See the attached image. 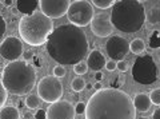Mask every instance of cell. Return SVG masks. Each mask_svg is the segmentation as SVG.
<instances>
[{"mask_svg": "<svg viewBox=\"0 0 160 119\" xmlns=\"http://www.w3.org/2000/svg\"><path fill=\"white\" fill-rule=\"evenodd\" d=\"M88 38L80 27L73 24L58 26L46 43L48 55L62 66H75L87 56Z\"/></svg>", "mask_w": 160, "mask_h": 119, "instance_id": "6da1fadb", "label": "cell"}, {"mask_svg": "<svg viewBox=\"0 0 160 119\" xmlns=\"http://www.w3.org/2000/svg\"><path fill=\"white\" fill-rule=\"evenodd\" d=\"M86 119H136V108L120 88H102L88 99Z\"/></svg>", "mask_w": 160, "mask_h": 119, "instance_id": "7a4b0ae2", "label": "cell"}, {"mask_svg": "<svg viewBox=\"0 0 160 119\" xmlns=\"http://www.w3.org/2000/svg\"><path fill=\"white\" fill-rule=\"evenodd\" d=\"M2 82L12 95H27L36 84V71L32 64L24 60H13L8 63L2 72Z\"/></svg>", "mask_w": 160, "mask_h": 119, "instance_id": "3957f363", "label": "cell"}, {"mask_svg": "<svg viewBox=\"0 0 160 119\" xmlns=\"http://www.w3.org/2000/svg\"><path fill=\"white\" fill-rule=\"evenodd\" d=\"M109 19L119 31L133 34L146 23V9L138 0H119L112 6Z\"/></svg>", "mask_w": 160, "mask_h": 119, "instance_id": "277c9868", "label": "cell"}, {"mask_svg": "<svg viewBox=\"0 0 160 119\" xmlns=\"http://www.w3.org/2000/svg\"><path fill=\"white\" fill-rule=\"evenodd\" d=\"M52 31V19L44 15L42 11L24 15L19 22V35L22 36L23 42L32 47H39L47 43Z\"/></svg>", "mask_w": 160, "mask_h": 119, "instance_id": "5b68a950", "label": "cell"}, {"mask_svg": "<svg viewBox=\"0 0 160 119\" xmlns=\"http://www.w3.org/2000/svg\"><path fill=\"white\" fill-rule=\"evenodd\" d=\"M131 74L136 83L148 86L158 80V66L151 55H142L135 59Z\"/></svg>", "mask_w": 160, "mask_h": 119, "instance_id": "8992f818", "label": "cell"}, {"mask_svg": "<svg viewBox=\"0 0 160 119\" xmlns=\"http://www.w3.org/2000/svg\"><path fill=\"white\" fill-rule=\"evenodd\" d=\"M93 16V7L86 0L73 2L67 11V18L69 23L78 27H86L88 24H91Z\"/></svg>", "mask_w": 160, "mask_h": 119, "instance_id": "52a82bcc", "label": "cell"}, {"mask_svg": "<svg viewBox=\"0 0 160 119\" xmlns=\"http://www.w3.org/2000/svg\"><path fill=\"white\" fill-rule=\"evenodd\" d=\"M38 95L46 103H55L63 96V84L56 76H44L38 83Z\"/></svg>", "mask_w": 160, "mask_h": 119, "instance_id": "ba28073f", "label": "cell"}, {"mask_svg": "<svg viewBox=\"0 0 160 119\" xmlns=\"http://www.w3.org/2000/svg\"><path fill=\"white\" fill-rule=\"evenodd\" d=\"M106 51L111 60H123L129 52V43L122 36H111L106 43Z\"/></svg>", "mask_w": 160, "mask_h": 119, "instance_id": "9c48e42d", "label": "cell"}, {"mask_svg": "<svg viewBox=\"0 0 160 119\" xmlns=\"http://www.w3.org/2000/svg\"><path fill=\"white\" fill-rule=\"evenodd\" d=\"M69 6V0H39L40 11L51 19H59L67 13Z\"/></svg>", "mask_w": 160, "mask_h": 119, "instance_id": "30bf717a", "label": "cell"}, {"mask_svg": "<svg viewBox=\"0 0 160 119\" xmlns=\"http://www.w3.org/2000/svg\"><path fill=\"white\" fill-rule=\"evenodd\" d=\"M76 111L71 102L58 101L51 103L46 111V119H75Z\"/></svg>", "mask_w": 160, "mask_h": 119, "instance_id": "8fae6325", "label": "cell"}, {"mask_svg": "<svg viewBox=\"0 0 160 119\" xmlns=\"http://www.w3.org/2000/svg\"><path fill=\"white\" fill-rule=\"evenodd\" d=\"M23 51V42L16 36H8L0 44V55L6 60H18Z\"/></svg>", "mask_w": 160, "mask_h": 119, "instance_id": "7c38bea8", "label": "cell"}, {"mask_svg": "<svg viewBox=\"0 0 160 119\" xmlns=\"http://www.w3.org/2000/svg\"><path fill=\"white\" fill-rule=\"evenodd\" d=\"M113 24L106 13H98L91 22V29L93 35L99 38H107L113 32Z\"/></svg>", "mask_w": 160, "mask_h": 119, "instance_id": "4fadbf2b", "label": "cell"}, {"mask_svg": "<svg viewBox=\"0 0 160 119\" xmlns=\"http://www.w3.org/2000/svg\"><path fill=\"white\" fill-rule=\"evenodd\" d=\"M106 56L103 55L99 49H92L91 52L88 54L87 58V66L88 68H91L92 71H102L104 67H106Z\"/></svg>", "mask_w": 160, "mask_h": 119, "instance_id": "5bb4252c", "label": "cell"}, {"mask_svg": "<svg viewBox=\"0 0 160 119\" xmlns=\"http://www.w3.org/2000/svg\"><path fill=\"white\" fill-rule=\"evenodd\" d=\"M39 0H16V9L23 15H31L36 12Z\"/></svg>", "mask_w": 160, "mask_h": 119, "instance_id": "9a60e30c", "label": "cell"}, {"mask_svg": "<svg viewBox=\"0 0 160 119\" xmlns=\"http://www.w3.org/2000/svg\"><path fill=\"white\" fill-rule=\"evenodd\" d=\"M133 105L138 111L146 112L151 108L152 102H151L149 95H147V94H138V95H135V98H133Z\"/></svg>", "mask_w": 160, "mask_h": 119, "instance_id": "2e32d148", "label": "cell"}, {"mask_svg": "<svg viewBox=\"0 0 160 119\" xmlns=\"http://www.w3.org/2000/svg\"><path fill=\"white\" fill-rule=\"evenodd\" d=\"M0 119H20V112L16 107L6 106L0 108Z\"/></svg>", "mask_w": 160, "mask_h": 119, "instance_id": "e0dca14e", "label": "cell"}, {"mask_svg": "<svg viewBox=\"0 0 160 119\" xmlns=\"http://www.w3.org/2000/svg\"><path fill=\"white\" fill-rule=\"evenodd\" d=\"M146 20L149 24H158L160 23V7H153L146 11Z\"/></svg>", "mask_w": 160, "mask_h": 119, "instance_id": "ac0fdd59", "label": "cell"}, {"mask_svg": "<svg viewBox=\"0 0 160 119\" xmlns=\"http://www.w3.org/2000/svg\"><path fill=\"white\" fill-rule=\"evenodd\" d=\"M129 49H131V52L135 54V55H140L146 49V44H144V42L140 38H136L129 43Z\"/></svg>", "mask_w": 160, "mask_h": 119, "instance_id": "d6986e66", "label": "cell"}, {"mask_svg": "<svg viewBox=\"0 0 160 119\" xmlns=\"http://www.w3.org/2000/svg\"><path fill=\"white\" fill-rule=\"evenodd\" d=\"M148 46L152 49H160V31H153L148 38Z\"/></svg>", "mask_w": 160, "mask_h": 119, "instance_id": "ffe728a7", "label": "cell"}, {"mask_svg": "<svg viewBox=\"0 0 160 119\" xmlns=\"http://www.w3.org/2000/svg\"><path fill=\"white\" fill-rule=\"evenodd\" d=\"M71 87H72V90L75 92H80V91H83L84 88H86V80L82 78H75L71 82Z\"/></svg>", "mask_w": 160, "mask_h": 119, "instance_id": "44dd1931", "label": "cell"}, {"mask_svg": "<svg viewBox=\"0 0 160 119\" xmlns=\"http://www.w3.org/2000/svg\"><path fill=\"white\" fill-rule=\"evenodd\" d=\"M24 103H26V106H27L28 108H31V110H35V108L39 107V96L33 95V94H31V95H27Z\"/></svg>", "mask_w": 160, "mask_h": 119, "instance_id": "7402d4cb", "label": "cell"}, {"mask_svg": "<svg viewBox=\"0 0 160 119\" xmlns=\"http://www.w3.org/2000/svg\"><path fill=\"white\" fill-rule=\"evenodd\" d=\"M92 3L95 7H98L100 9H107L109 7H112L116 3V0H92Z\"/></svg>", "mask_w": 160, "mask_h": 119, "instance_id": "603a6c76", "label": "cell"}, {"mask_svg": "<svg viewBox=\"0 0 160 119\" xmlns=\"http://www.w3.org/2000/svg\"><path fill=\"white\" fill-rule=\"evenodd\" d=\"M87 70H88V66H87V63H84V62L76 63L73 66V72L76 74V75H84V74H87Z\"/></svg>", "mask_w": 160, "mask_h": 119, "instance_id": "cb8c5ba5", "label": "cell"}, {"mask_svg": "<svg viewBox=\"0 0 160 119\" xmlns=\"http://www.w3.org/2000/svg\"><path fill=\"white\" fill-rule=\"evenodd\" d=\"M149 98H151L152 105H155V106H160V88H155V90H152V91H151V95H149Z\"/></svg>", "mask_w": 160, "mask_h": 119, "instance_id": "d4e9b609", "label": "cell"}, {"mask_svg": "<svg viewBox=\"0 0 160 119\" xmlns=\"http://www.w3.org/2000/svg\"><path fill=\"white\" fill-rule=\"evenodd\" d=\"M7 90H6V87H4V84L3 82L0 80V108H3L4 106V103L7 102Z\"/></svg>", "mask_w": 160, "mask_h": 119, "instance_id": "484cf974", "label": "cell"}, {"mask_svg": "<svg viewBox=\"0 0 160 119\" xmlns=\"http://www.w3.org/2000/svg\"><path fill=\"white\" fill-rule=\"evenodd\" d=\"M52 74H53V76H56V78H64L66 76V68H64V66H62V64L55 66L52 70Z\"/></svg>", "mask_w": 160, "mask_h": 119, "instance_id": "4316f807", "label": "cell"}, {"mask_svg": "<svg viewBox=\"0 0 160 119\" xmlns=\"http://www.w3.org/2000/svg\"><path fill=\"white\" fill-rule=\"evenodd\" d=\"M123 84H124V78H123V75H120V76H116L111 82V87L112 88H119V87H122Z\"/></svg>", "mask_w": 160, "mask_h": 119, "instance_id": "83f0119b", "label": "cell"}, {"mask_svg": "<svg viewBox=\"0 0 160 119\" xmlns=\"http://www.w3.org/2000/svg\"><path fill=\"white\" fill-rule=\"evenodd\" d=\"M86 108H87L86 103L78 102V103H76V107H75V111H76L78 115H82V114H86Z\"/></svg>", "mask_w": 160, "mask_h": 119, "instance_id": "f1b7e54d", "label": "cell"}, {"mask_svg": "<svg viewBox=\"0 0 160 119\" xmlns=\"http://www.w3.org/2000/svg\"><path fill=\"white\" fill-rule=\"evenodd\" d=\"M6 31H7V23H6V20H4V18L0 15V39L3 38Z\"/></svg>", "mask_w": 160, "mask_h": 119, "instance_id": "f546056e", "label": "cell"}, {"mask_svg": "<svg viewBox=\"0 0 160 119\" xmlns=\"http://www.w3.org/2000/svg\"><path fill=\"white\" fill-rule=\"evenodd\" d=\"M106 68H107V71H115L118 68V62H115V60H108L106 63Z\"/></svg>", "mask_w": 160, "mask_h": 119, "instance_id": "4dcf8cb0", "label": "cell"}, {"mask_svg": "<svg viewBox=\"0 0 160 119\" xmlns=\"http://www.w3.org/2000/svg\"><path fill=\"white\" fill-rule=\"evenodd\" d=\"M116 70H119L120 72H126L128 70V64L124 62V60H119L118 62V68Z\"/></svg>", "mask_w": 160, "mask_h": 119, "instance_id": "1f68e13d", "label": "cell"}, {"mask_svg": "<svg viewBox=\"0 0 160 119\" xmlns=\"http://www.w3.org/2000/svg\"><path fill=\"white\" fill-rule=\"evenodd\" d=\"M20 119H35V115L29 111H24L23 114H20Z\"/></svg>", "mask_w": 160, "mask_h": 119, "instance_id": "d6a6232c", "label": "cell"}, {"mask_svg": "<svg viewBox=\"0 0 160 119\" xmlns=\"http://www.w3.org/2000/svg\"><path fill=\"white\" fill-rule=\"evenodd\" d=\"M35 119H46V111L44 110H38V112L35 114Z\"/></svg>", "mask_w": 160, "mask_h": 119, "instance_id": "836d02e7", "label": "cell"}, {"mask_svg": "<svg viewBox=\"0 0 160 119\" xmlns=\"http://www.w3.org/2000/svg\"><path fill=\"white\" fill-rule=\"evenodd\" d=\"M152 119H160V107L156 108V110L153 111V114H152Z\"/></svg>", "mask_w": 160, "mask_h": 119, "instance_id": "e575fe53", "label": "cell"}, {"mask_svg": "<svg viewBox=\"0 0 160 119\" xmlns=\"http://www.w3.org/2000/svg\"><path fill=\"white\" fill-rule=\"evenodd\" d=\"M95 79H96V82H100L103 79V74L100 72V71H98L96 74H95Z\"/></svg>", "mask_w": 160, "mask_h": 119, "instance_id": "d590c367", "label": "cell"}, {"mask_svg": "<svg viewBox=\"0 0 160 119\" xmlns=\"http://www.w3.org/2000/svg\"><path fill=\"white\" fill-rule=\"evenodd\" d=\"M93 88H95V90H96V91H99V90H102V88H103V86H102V82H96V83H95V86H93Z\"/></svg>", "mask_w": 160, "mask_h": 119, "instance_id": "8d00e7d4", "label": "cell"}, {"mask_svg": "<svg viewBox=\"0 0 160 119\" xmlns=\"http://www.w3.org/2000/svg\"><path fill=\"white\" fill-rule=\"evenodd\" d=\"M12 2H13V0H4V6H6V7H11Z\"/></svg>", "mask_w": 160, "mask_h": 119, "instance_id": "74e56055", "label": "cell"}, {"mask_svg": "<svg viewBox=\"0 0 160 119\" xmlns=\"http://www.w3.org/2000/svg\"><path fill=\"white\" fill-rule=\"evenodd\" d=\"M24 56H26V59H27V60H28V59H29V58H31V56H32V54H31V52H26V54H24Z\"/></svg>", "mask_w": 160, "mask_h": 119, "instance_id": "f35d334b", "label": "cell"}, {"mask_svg": "<svg viewBox=\"0 0 160 119\" xmlns=\"http://www.w3.org/2000/svg\"><path fill=\"white\" fill-rule=\"evenodd\" d=\"M92 87H93V86H92V84H89V83H87V84H86V88H87V90H91Z\"/></svg>", "mask_w": 160, "mask_h": 119, "instance_id": "ab89813d", "label": "cell"}, {"mask_svg": "<svg viewBox=\"0 0 160 119\" xmlns=\"http://www.w3.org/2000/svg\"><path fill=\"white\" fill-rule=\"evenodd\" d=\"M158 56H159V59H160V49H159V52H158Z\"/></svg>", "mask_w": 160, "mask_h": 119, "instance_id": "60d3db41", "label": "cell"}, {"mask_svg": "<svg viewBox=\"0 0 160 119\" xmlns=\"http://www.w3.org/2000/svg\"><path fill=\"white\" fill-rule=\"evenodd\" d=\"M138 2H140V3H142V2H147V0H138Z\"/></svg>", "mask_w": 160, "mask_h": 119, "instance_id": "b9f144b4", "label": "cell"}, {"mask_svg": "<svg viewBox=\"0 0 160 119\" xmlns=\"http://www.w3.org/2000/svg\"><path fill=\"white\" fill-rule=\"evenodd\" d=\"M138 119H148V118H144V116H142V118H138Z\"/></svg>", "mask_w": 160, "mask_h": 119, "instance_id": "7bdbcfd3", "label": "cell"}, {"mask_svg": "<svg viewBox=\"0 0 160 119\" xmlns=\"http://www.w3.org/2000/svg\"><path fill=\"white\" fill-rule=\"evenodd\" d=\"M75 2H79V0H75Z\"/></svg>", "mask_w": 160, "mask_h": 119, "instance_id": "ee69618b", "label": "cell"}]
</instances>
